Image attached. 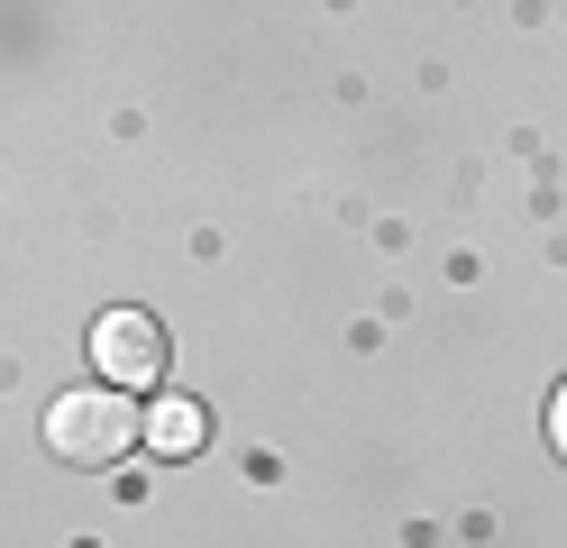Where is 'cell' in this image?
I'll return each instance as SVG.
<instances>
[{
	"mask_svg": "<svg viewBox=\"0 0 567 548\" xmlns=\"http://www.w3.org/2000/svg\"><path fill=\"white\" fill-rule=\"evenodd\" d=\"M202 438H210V412L184 402V393H165L156 412H147V448L156 457H202Z\"/></svg>",
	"mask_w": 567,
	"mask_h": 548,
	"instance_id": "3957f363",
	"label": "cell"
},
{
	"mask_svg": "<svg viewBox=\"0 0 567 548\" xmlns=\"http://www.w3.org/2000/svg\"><path fill=\"white\" fill-rule=\"evenodd\" d=\"M137 438H147V412H137V393H120V384H83V393H64L47 412V448L64 466H120Z\"/></svg>",
	"mask_w": 567,
	"mask_h": 548,
	"instance_id": "6da1fadb",
	"label": "cell"
},
{
	"mask_svg": "<svg viewBox=\"0 0 567 548\" xmlns=\"http://www.w3.org/2000/svg\"><path fill=\"white\" fill-rule=\"evenodd\" d=\"M165 320L156 311H101L92 320V365H101V384H120V393H147L165 384Z\"/></svg>",
	"mask_w": 567,
	"mask_h": 548,
	"instance_id": "7a4b0ae2",
	"label": "cell"
},
{
	"mask_svg": "<svg viewBox=\"0 0 567 548\" xmlns=\"http://www.w3.org/2000/svg\"><path fill=\"white\" fill-rule=\"evenodd\" d=\"M549 448H558V457H567V384H558V393H549Z\"/></svg>",
	"mask_w": 567,
	"mask_h": 548,
	"instance_id": "277c9868",
	"label": "cell"
}]
</instances>
